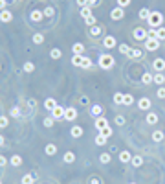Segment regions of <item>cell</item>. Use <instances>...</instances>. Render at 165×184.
I'll return each instance as SVG.
<instances>
[{
	"mask_svg": "<svg viewBox=\"0 0 165 184\" xmlns=\"http://www.w3.org/2000/svg\"><path fill=\"white\" fill-rule=\"evenodd\" d=\"M147 22H149L151 28H160L162 22H163V15L160 11H151V17L147 18Z\"/></svg>",
	"mask_w": 165,
	"mask_h": 184,
	"instance_id": "6da1fadb",
	"label": "cell"
},
{
	"mask_svg": "<svg viewBox=\"0 0 165 184\" xmlns=\"http://www.w3.org/2000/svg\"><path fill=\"white\" fill-rule=\"evenodd\" d=\"M99 66H101V68H105V70L112 68V66H114V57H112V55H108V53L99 55Z\"/></svg>",
	"mask_w": 165,
	"mask_h": 184,
	"instance_id": "7a4b0ae2",
	"label": "cell"
},
{
	"mask_svg": "<svg viewBox=\"0 0 165 184\" xmlns=\"http://www.w3.org/2000/svg\"><path fill=\"white\" fill-rule=\"evenodd\" d=\"M132 35H134V39H136V41H143V42H145V41L149 39V33H147V31H145L143 28H136Z\"/></svg>",
	"mask_w": 165,
	"mask_h": 184,
	"instance_id": "3957f363",
	"label": "cell"
},
{
	"mask_svg": "<svg viewBox=\"0 0 165 184\" xmlns=\"http://www.w3.org/2000/svg\"><path fill=\"white\" fill-rule=\"evenodd\" d=\"M145 48H147L149 52H154V50H158V48H160V41H158V39L149 37V39L145 41Z\"/></svg>",
	"mask_w": 165,
	"mask_h": 184,
	"instance_id": "277c9868",
	"label": "cell"
},
{
	"mask_svg": "<svg viewBox=\"0 0 165 184\" xmlns=\"http://www.w3.org/2000/svg\"><path fill=\"white\" fill-rule=\"evenodd\" d=\"M110 17H112L114 20H121V18L125 17V11H123V7H119V6H118V7H114V9L110 11Z\"/></svg>",
	"mask_w": 165,
	"mask_h": 184,
	"instance_id": "5b68a950",
	"label": "cell"
},
{
	"mask_svg": "<svg viewBox=\"0 0 165 184\" xmlns=\"http://www.w3.org/2000/svg\"><path fill=\"white\" fill-rule=\"evenodd\" d=\"M77 118V111L73 109V107H68V109H64V120H68V122H73Z\"/></svg>",
	"mask_w": 165,
	"mask_h": 184,
	"instance_id": "8992f818",
	"label": "cell"
},
{
	"mask_svg": "<svg viewBox=\"0 0 165 184\" xmlns=\"http://www.w3.org/2000/svg\"><path fill=\"white\" fill-rule=\"evenodd\" d=\"M51 118H55V120H59V118H64V107L57 105V107L51 111Z\"/></svg>",
	"mask_w": 165,
	"mask_h": 184,
	"instance_id": "52a82bcc",
	"label": "cell"
},
{
	"mask_svg": "<svg viewBox=\"0 0 165 184\" xmlns=\"http://www.w3.org/2000/svg\"><path fill=\"white\" fill-rule=\"evenodd\" d=\"M138 107H140L141 111H149V109H151V100H149V98H141V100L138 101Z\"/></svg>",
	"mask_w": 165,
	"mask_h": 184,
	"instance_id": "ba28073f",
	"label": "cell"
},
{
	"mask_svg": "<svg viewBox=\"0 0 165 184\" xmlns=\"http://www.w3.org/2000/svg\"><path fill=\"white\" fill-rule=\"evenodd\" d=\"M94 125H96V129H97V131H101V129H105V127L108 125V120H105V118H101V116H99V118L94 122Z\"/></svg>",
	"mask_w": 165,
	"mask_h": 184,
	"instance_id": "9c48e42d",
	"label": "cell"
},
{
	"mask_svg": "<svg viewBox=\"0 0 165 184\" xmlns=\"http://www.w3.org/2000/svg\"><path fill=\"white\" fill-rule=\"evenodd\" d=\"M11 18H13V13H11L9 9H2V11H0V20H2V22H9Z\"/></svg>",
	"mask_w": 165,
	"mask_h": 184,
	"instance_id": "30bf717a",
	"label": "cell"
},
{
	"mask_svg": "<svg viewBox=\"0 0 165 184\" xmlns=\"http://www.w3.org/2000/svg\"><path fill=\"white\" fill-rule=\"evenodd\" d=\"M152 68H154L156 72H162V70H165V61H163V59H154V63H152Z\"/></svg>",
	"mask_w": 165,
	"mask_h": 184,
	"instance_id": "8fae6325",
	"label": "cell"
},
{
	"mask_svg": "<svg viewBox=\"0 0 165 184\" xmlns=\"http://www.w3.org/2000/svg\"><path fill=\"white\" fill-rule=\"evenodd\" d=\"M103 46H105V48H114V46H116V39H114L112 35L105 37V39H103Z\"/></svg>",
	"mask_w": 165,
	"mask_h": 184,
	"instance_id": "7c38bea8",
	"label": "cell"
},
{
	"mask_svg": "<svg viewBox=\"0 0 165 184\" xmlns=\"http://www.w3.org/2000/svg\"><path fill=\"white\" fill-rule=\"evenodd\" d=\"M70 135H72L73 138H81V136H83V127L73 125V127H72V131H70Z\"/></svg>",
	"mask_w": 165,
	"mask_h": 184,
	"instance_id": "4fadbf2b",
	"label": "cell"
},
{
	"mask_svg": "<svg viewBox=\"0 0 165 184\" xmlns=\"http://www.w3.org/2000/svg\"><path fill=\"white\" fill-rule=\"evenodd\" d=\"M90 112H92V116H97V118H99V116L103 114V107H101V105H92V107H90Z\"/></svg>",
	"mask_w": 165,
	"mask_h": 184,
	"instance_id": "5bb4252c",
	"label": "cell"
},
{
	"mask_svg": "<svg viewBox=\"0 0 165 184\" xmlns=\"http://www.w3.org/2000/svg\"><path fill=\"white\" fill-rule=\"evenodd\" d=\"M31 20H35V22H39V20H42V17H44V13L42 11H39V9H35V11H31Z\"/></svg>",
	"mask_w": 165,
	"mask_h": 184,
	"instance_id": "9a60e30c",
	"label": "cell"
},
{
	"mask_svg": "<svg viewBox=\"0 0 165 184\" xmlns=\"http://www.w3.org/2000/svg\"><path fill=\"white\" fill-rule=\"evenodd\" d=\"M72 50H73V53H75V55H83V52H84V46H83L81 42H75V44L72 46Z\"/></svg>",
	"mask_w": 165,
	"mask_h": 184,
	"instance_id": "2e32d148",
	"label": "cell"
},
{
	"mask_svg": "<svg viewBox=\"0 0 165 184\" xmlns=\"http://www.w3.org/2000/svg\"><path fill=\"white\" fill-rule=\"evenodd\" d=\"M83 63H84V55H73V57H72V65L83 66Z\"/></svg>",
	"mask_w": 165,
	"mask_h": 184,
	"instance_id": "e0dca14e",
	"label": "cell"
},
{
	"mask_svg": "<svg viewBox=\"0 0 165 184\" xmlns=\"http://www.w3.org/2000/svg\"><path fill=\"white\" fill-rule=\"evenodd\" d=\"M57 107V103H55V100L53 98H48L46 101H44V109H48V111H53Z\"/></svg>",
	"mask_w": 165,
	"mask_h": 184,
	"instance_id": "ac0fdd59",
	"label": "cell"
},
{
	"mask_svg": "<svg viewBox=\"0 0 165 184\" xmlns=\"http://www.w3.org/2000/svg\"><path fill=\"white\" fill-rule=\"evenodd\" d=\"M119 160H121L123 164H127V162H130V160H132V157H130V153H129V151H121V153H119Z\"/></svg>",
	"mask_w": 165,
	"mask_h": 184,
	"instance_id": "d6986e66",
	"label": "cell"
},
{
	"mask_svg": "<svg viewBox=\"0 0 165 184\" xmlns=\"http://www.w3.org/2000/svg\"><path fill=\"white\" fill-rule=\"evenodd\" d=\"M145 122H147V123H151V125H154V123L158 122V114H156V112H149Z\"/></svg>",
	"mask_w": 165,
	"mask_h": 184,
	"instance_id": "ffe728a7",
	"label": "cell"
},
{
	"mask_svg": "<svg viewBox=\"0 0 165 184\" xmlns=\"http://www.w3.org/2000/svg\"><path fill=\"white\" fill-rule=\"evenodd\" d=\"M130 164H132L134 168H140V166L143 164V157H140V155H136V157H132V160H130Z\"/></svg>",
	"mask_w": 165,
	"mask_h": 184,
	"instance_id": "44dd1931",
	"label": "cell"
},
{
	"mask_svg": "<svg viewBox=\"0 0 165 184\" xmlns=\"http://www.w3.org/2000/svg\"><path fill=\"white\" fill-rule=\"evenodd\" d=\"M154 83H156V85H163L165 83V76L162 72H156V74H154Z\"/></svg>",
	"mask_w": 165,
	"mask_h": 184,
	"instance_id": "7402d4cb",
	"label": "cell"
},
{
	"mask_svg": "<svg viewBox=\"0 0 165 184\" xmlns=\"http://www.w3.org/2000/svg\"><path fill=\"white\" fill-rule=\"evenodd\" d=\"M141 81H143L145 85H149V83H152V81H154V76H152V74H149V72H145V74L141 76Z\"/></svg>",
	"mask_w": 165,
	"mask_h": 184,
	"instance_id": "603a6c76",
	"label": "cell"
},
{
	"mask_svg": "<svg viewBox=\"0 0 165 184\" xmlns=\"http://www.w3.org/2000/svg\"><path fill=\"white\" fill-rule=\"evenodd\" d=\"M44 151H46V155H50V157H51V155H55V153H57V146H55V144H48Z\"/></svg>",
	"mask_w": 165,
	"mask_h": 184,
	"instance_id": "cb8c5ba5",
	"label": "cell"
},
{
	"mask_svg": "<svg viewBox=\"0 0 165 184\" xmlns=\"http://www.w3.org/2000/svg\"><path fill=\"white\" fill-rule=\"evenodd\" d=\"M9 162H11V166H15V168H18V166L22 164V159H20L18 155H13V157L9 159Z\"/></svg>",
	"mask_w": 165,
	"mask_h": 184,
	"instance_id": "d4e9b609",
	"label": "cell"
},
{
	"mask_svg": "<svg viewBox=\"0 0 165 184\" xmlns=\"http://www.w3.org/2000/svg\"><path fill=\"white\" fill-rule=\"evenodd\" d=\"M129 57H132V59H140V57H141V50H138V48H130Z\"/></svg>",
	"mask_w": 165,
	"mask_h": 184,
	"instance_id": "484cf974",
	"label": "cell"
},
{
	"mask_svg": "<svg viewBox=\"0 0 165 184\" xmlns=\"http://www.w3.org/2000/svg\"><path fill=\"white\" fill-rule=\"evenodd\" d=\"M123 96H125L123 92H116L114 94V103L116 105H123Z\"/></svg>",
	"mask_w": 165,
	"mask_h": 184,
	"instance_id": "4316f807",
	"label": "cell"
},
{
	"mask_svg": "<svg viewBox=\"0 0 165 184\" xmlns=\"http://www.w3.org/2000/svg\"><path fill=\"white\" fill-rule=\"evenodd\" d=\"M92 15V9H90V6H84V7H81V17L83 18H86V17H90Z\"/></svg>",
	"mask_w": 165,
	"mask_h": 184,
	"instance_id": "83f0119b",
	"label": "cell"
},
{
	"mask_svg": "<svg viewBox=\"0 0 165 184\" xmlns=\"http://www.w3.org/2000/svg\"><path fill=\"white\" fill-rule=\"evenodd\" d=\"M134 103V96L132 94H125L123 96V105H132Z\"/></svg>",
	"mask_w": 165,
	"mask_h": 184,
	"instance_id": "f1b7e54d",
	"label": "cell"
},
{
	"mask_svg": "<svg viewBox=\"0 0 165 184\" xmlns=\"http://www.w3.org/2000/svg\"><path fill=\"white\" fill-rule=\"evenodd\" d=\"M99 135H103L105 138H108V136H112V127H110V125H107L105 129H101V131H99Z\"/></svg>",
	"mask_w": 165,
	"mask_h": 184,
	"instance_id": "f546056e",
	"label": "cell"
},
{
	"mask_svg": "<svg viewBox=\"0 0 165 184\" xmlns=\"http://www.w3.org/2000/svg\"><path fill=\"white\" fill-rule=\"evenodd\" d=\"M151 17V11L147 9V7H143V9H140V18H143V20H147Z\"/></svg>",
	"mask_w": 165,
	"mask_h": 184,
	"instance_id": "4dcf8cb0",
	"label": "cell"
},
{
	"mask_svg": "<svg viewBox=\"0 0 165 184\" xmlns=\"http://www.w3.org/2000/svg\"><path fill=\"white\" fill-rule=\"evenodd\" d=\"M90 35H92V37L101 35V26H92V28H90Z\"/></svg>",
	"mask_w": 165,
	"mask_h": 184,
	"instance_id": "1f68e13d",
	"label": "cell"
},
{
	"mask_svg": "<svg viewBox=\"0 0 165 184\" xmlns=\"http://www.w3.org/2000/svg\"><path fill=\"white\" fill-rule=\"evenodd\" d=\"M33 42H35V44H42V42H44V35H42V33H35V35H33Z\"/></svg>",
	"mask_w": 165,
	"mask_h": 184,
	"instance_id": "d6a6232c",
	"label": "cell"
},
{
	"mask_svg": "<svg viewBox=\"0 0 165 184\" xmlns=\"http://www.w3.org/2000/svg\"><path fill=\"white\" fill-rule=\"evenodd\" d=\"M152 140H154V142H162V140H163V133H162V131H154V133H152Z\"/></svg>",
	"mask_w": 165,
	"mask_h": 184,
	"instance_id": "836d02e7",
	"label": "cell"
},
{
	"mask_svg": "<svg viewBox=\"0 0 165 184\" xmlns=\"http://www.w3.org/2000/svg\"><path fill=\"white\" fill-rule=\"evenodd\" d=\"M75 160V155L72 153V151H68V153H64V162H68V164H72Z\"/></svg>",
	"mask_w": 165,
	"mask_h": 184,
	"instance_id": "e575fe53",
	"label": "cell"
},
{
	"mask_svg": "<svg viewBox=\"0 0 165 184\" xmlns=\"http://www.w3.org/2000/svg\"><path fill=\"white\" fill-rule=\"evenodd\" d=\"M156 39L158 41H165V28H158L156 29Z\"/></svg>",
	"mask_w": 165,
	"mask_h": 184,
	"instance_id": "d590c367",
	"label": "cell"
},
{
	"mask_svg": "<svg viewBox=\"0 0 165 184\" xmlns=\"http://www.w3.org/2000/svg\"><path fill=\"white\" fill-rule=\"evenodd\" d=\"M50 55H51V57H53V59H61V57H62V52H61V50H59V48H53V50H51V53H50Z\"/></svg>",
	"mask_w": 165,
	"mask_h": 184,
	"instance_id": "8d00e7d4",
	"label": "cell"
},
{
	"mask_svg": "<svg viewBox=\"0 0 165 184\" xmlns=\"http://www.w3.org/2000/svg\"><path fill=\"white\" fill-rule=\"evenodd\" d=\"M33 175H29V173H26L24 177H22V184H33Z\"/></svg>",
	"mask_w": 165,
	"mask_h": 184,
	"instance_id": "74e56055",
	"label": "cell"
},
{
	"mask_svg": "<svg viewBox=\"0 0 165 184\" xmlns=\"http://www.w3.org/2000/svg\"><path fill=\"white\" fill-rule=\"evenodd\" d=\"M119 52H121V53H125V55H129V53H130L129 44H125V42H123V44H119Z\"/></svg>",
	"mask_w": 165,
	"mask_h": 184,
	"instance_id": "f35d334b",
	"label": "cell"
},
{
	"mask_svg": "<svg viewBox=\"0 0 165 184\" xmlns=\"http://www.w3.org/2000/svg\"><path fill=\"white\" fill-rule=\"evenodd\" d=\"M9 114H11L13 118H18V116H20V109H18V107H11V111H9Z\"/></svg>",
	"mask_w": 165,
	"mask_h": 184,
	"instance_id": "ab89813d",
	"label": "cell"
},
{
	"mask_svg": "<svg viewBox=\"0 0 165 184\" xmlns=\"http://www.w3.org/2000/svg\"><path fill=\"white\" fill-rule=\"evenodd\" d=\"M84 22H86L88 26H96V17H94V15H90V17H86V18H84Z\"/></svg>",
	"mask_w": 165,
	"mask_h": 184,
	"instance_id": "60d3db41",
	"label": "cell"
},
{
	"mask_svg": "<svg viewBox=\"0 0 165 184\" xmlns=\"http://www.w3.org/2000/svg\"><path fill=\"white\" fill-rule=\"evenodd\" d=\"M24 70H26V72H33V70H35V65L28 61V63H24Z\"/></svg>",
	"mask_w": 165,
	"mask_h": 184,
	"instance_id": "b9f144b4",
	"label": "cell"
},
{
	"mask_svg": "<svg viewBox=\"0 0 165 184\" xmlns=\"http://www.w3.org/2000/svg\"><path fill=\"white\" fill-rule=\"evenodd\" d=\"M42 122H44V125H46V127H51V125H53V122H55V118H51V116H48V118H44Z\"/></svg>",
	"mask_w": 165,
	"mask_h": 184,
	"instance_id": "7bdbcfd3",
	"label": "cell"
},
{
	"mask_svg": "<svg viewBox=\"0 0 165 184\" xmlns=\"http://www.w3.org/2000/svg\"><path fill=\"white\" fill-rule=\"evenodd\" d=\"M96 144H97V146H105V144H107V138H105L103 135H99V136L96 138Z\"/></svg>",
	"mask_w": 165,
	"mask_h": 184,
	"instance_id": "ee69618b",
	"label": "cell"
},
{
	"mask_svg": "<svg viewBox=\"0 0 165 184\" xmlns=\"http://www.w3.org/2000/svg\"><path fill=\"white\" fill-rule=\"evenodd\" d=\"M55 15V9L53 7H46L44 9V17H53Z\"/></svg>",
	"mask_w": 165,
	"mask_h": 184,
	"instance_id": "f6af8a7d",
	"label": "cell"
},
{
	"mask_svg": "<svg viewBox=\"0 0 165 184\" xmlns=\"http://www.w3.org/2000/svg\"><path fill=\"white\" fill-rule=\"evenodd\" d=\"M99 159H101V162H103V164H108V162H110V155H108V153H103Z\"/></svg>",
	"mask_w": 165,
	"mask_h": 184,
	"instance_id": "bcb514c9",
	"label": "cell"
},
{
	"mask_svg": "<svg viewBox=\"0 0 165 184\" xmlns=\"http://www.w3.org/2000/svg\"><path fill=\"white\" fill-rule=\"evenodd\" d=\"M156 96H158L160 100H163V98H165V87H160V88H158V92H156Z\"/></svg>",
	"mask_w": 165,
	"mask_h": 184,
	"instance_id": "7dc6e473",
	"label": "cell"
},
{
	"mask_svg": "<svg viewBox=\"0 0 165 184\" xmlns=\"http://www.w3.org/2000/svg\"><path fill=\"white\" fill-rule=\"evenodd\" d=\"M7 116H0V127H7Z\"/></svg>",
	"mask_w": 165,
	"mask_h": 184,
	"instance_id": "c3c4849f",
	"label": "cell"
},
{
	"mask_svg": "<svg viewBox=\"0 0 165 184\" xmlns=\"http://www.w3.org/2000/svg\"><path fill=\"white\" fill-rule=\"evenodd\" d=\"M118 4H119V7H127V6H130V0H118Z\"/></svg>",
	"mask_w": 165,
	"mask_h": 184,
	"instance_id": "681fc988",
	"label": "cell"
},
{
	"mask_svg": "<svg viewBox=\"0 0 165 184\" xmlns=\"http://www.w3.org/2000/svg\"><path fill=\"white\" fill-rule=\"evenodd\" d=\"M116 123L118 125H125V118L123 116H116Z\"/></svg>",
	"mask_w": 165,
	"mask_h": 184,
	"instance_id": "f907efd6",
	"label": "cell"
},
{
	"mask_svg": "<svg viewBox=\"0 0 165 184\" xmlns=\"http://www.w3.org/2000/svg\"><path fill=\"white\" fill-rule=\"evenodd\" d=\"M90 65H92V61H90L88 57H84V63H83V68H90Z\"/></svg>",
	"mask_w": 165,
	"mask_h": 184,
	"instance_id": "816d5d0a",
	"label": "cell"
},
{
	"mask_svg": "<svg viewBox=\"0 0 165 184\" xmlns=\"http://www.w3.org/2000/svg\"><path fill=\"white\" fill-rule=\"evenodd\" d=\"M77 4H79L81 7H84V6H88V0H77Z\"/></svg>",
	"mask_w": 165,
	"mask_h": 184,
	"instance_id": "f5cc1de1",
	"label": "cell"
},
{
	"mask_svg": "<svg viewBox=\"0 0 165 184\" xmlns=\"http://www.w3.org/2000/svg\"><path fill=\"white\" fill-rule=\"evenodd\" d=\"M97 2H99V0H88V6L94 7V6H97Z\"/></svg>",
	"mask_w": 165,
	"mask_h": 184,
	"instance_id": "db71d44e",
	"label": "cell"
},
{
	"mask_svg": "<svg viewBox=\"0 0 165 184\" xmlns=\"http://www.w3.org/2000/svg\"><path fill=\"white\" fill-rule=\"evenodd\" d=\"M0 166H6V157L0 155Z\"/></svg>",
	"mask_w": 165,
	"mask_h": 184,
	"instance_id": "11a10c76",
	"label": "cell"
},
{
	"mask_svg": "<svg viewBox=\"0 0 165 184\" xmlns=\"http://www.w3.org/2000/svg\"><path fill=\"white\" fill-rule=\"evenodd\" d=\"M6 7V0H0V9H4Z\"/></svg>",
	"mask_w": 165,
	"mask_h": 184,
	"instance_id": "9f6ffc18",
	"label": "cell"
},
{
	"mask_svg": "<svg viewBox=\"0 0 165 184\" xmlns=\"http://www.w3.org/2000/svg\"><path fill=\"white\" fill-rule=\"evenodd\" d=\"M90 184H101V182H99L97 179H92V181H90Z\"/></svg>",
	"mask_w": 165,
	"mask_h": 184,
	"instance_id": "6f0895ef",
	"label": "cell"
},
{
	"mask_svg": "<svg viewBox=\"0 0 165 184\" xmlns=\"http://www.w3.org/2000/svg\"><path fill=\"white\" fill-rule=\"evenodd\" d=\"M2 146H4V136L0 135V147H2Z\"/></svg>",
	"mask_w": 165,
	"mask_h": 184,
	"instance_id": "680465c9",
	"label": "cell"
},
{
	"mask_svg": "<svg viewBox=\"0 0 165 184\" xmlns=\"http://www.w3.org/2000/svg\"><path fill=\"white\" fill-rule=\"evenodd\" d=\"M0 184H2V181H0Z\"/></svg>",
	"mask_w": 165,
	"mask_h": 184,
	"instance_id": "91938a15",
	"label": "cell"
},
{
	"mask_svg": "<svg viewBox=\"0 0 165 184\" xmlns=\"http://www.w3.org/2000/svg\"><path fill=\"white\" fill-rule=\"evenodd\" d=\"M130 184H134V182H130Z\"/></svg>",
	"mask_w": 165,
	"mask_h": 184,
	"instance_id": "94428289",
	"label": "cell"
},
{
	"mask_svg": "<svg viewBox=\"0 0 165 184\" xmlns=\"http://www.w3.org/2000/svg\"><path fill=\"white\" fill-rule=\"evenodd\" d=\"M0 68H2V66H0Z\"/></svg>",
	"mask_w": 165,
	"mask_h": 184,
	"instance_id": "6125c7cd",
	"label": "cell"
}]
</instances>
